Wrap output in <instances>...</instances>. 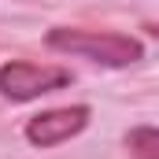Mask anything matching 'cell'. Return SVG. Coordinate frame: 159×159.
Returning a JSON list of instances; mask_svg holds the SVG:
<instances>
[{
  "label": "cell",
  "instance_id": "1",
  "mask_svg": "<svg viewBox=\"0 0 159 159\" xmlns=\"http://www.w3.org/2000/svg\"><path fill=\"white\" fill-rule=\"evenodd\" d=\"M44 44L59 56H74V59H89L100 63L107 70H122L144 59V41L129 37V34H115V30H81V26H52L44 34Z\"/></svg>",
  "mask_w": 159,
  "mask_h": 159
},
{
  "label": "cell",
  "instance_id": "2",
  "mask_svg": "<svg viewBox=\"0 0 159 159\" xmlns=\"http://www.w3.org/2000/svg\"><path fill=\"white\" fill-rule=\"evenodd\" d=\"M74 74L67 67H52V63H30V59H11L0 67V96L11 104H30L44 93L67 89Z\"/></svg>",
  "mask_w": 159,
  "mask_h": 159
},
{
  "label": "cell",
  "instance_id": "3",
  "mask_svg": "<svg viewBox=\"0 0 159 159\" xmlns=\"http://www.w3.org/2000/svg\"><path fill=\"white\" fill-rule=\"evenodd\" d=\"M89 122H93V107L89 104H70V107H52V111H41L34 119H26L22 133L34 148H59L70 137H78Z\"/></svg>",
  "mask_w": 159,
  "mask_h": 159
},
{
  "label": "cell",
  "instance_id": "4",
  "mask_svg": "<svg viewBox=\"0 0 159 159\" xmlns=\"http://www.w3.org/2000/svg\"><path fill=\"white\" fill-rule=\"evenodd\" d=\"M129 159H159V126H133L126 133Z\"/></svg>",
  "mask_w": 159,
  "mask_h": 159
}]
</instances>
